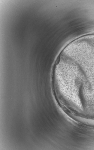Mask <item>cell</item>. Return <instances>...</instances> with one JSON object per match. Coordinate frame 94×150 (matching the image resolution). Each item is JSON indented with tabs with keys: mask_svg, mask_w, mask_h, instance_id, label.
Returning <instances> with one entry per match:
<instances>
[{
	"mask_svg": "<svg viewBox=\"0 0 94 150\" xmlns=\"http://www.w3.org/2000/svg\"><path fill=\"white\" fill-rule=\"evenodd\" d=\"M64 78L74 96L94 102V51L83 52L66 59Z\"/></svg>",
	"mask_w": 94,
	"mask_h": 150,
	"instance_id": "1",
	"label": "cell"
}]
</instances>
